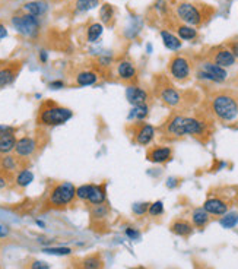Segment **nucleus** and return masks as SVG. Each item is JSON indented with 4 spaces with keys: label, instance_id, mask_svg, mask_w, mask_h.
<instances>
[{
    "label": "nucleus",
    "instance_id": "obj_1",
    "mask_svg": "<svg viewBox=\"0 0 238 269\" xmlns=\"http://www.w3.org/2000/svg\"><path fill=\"white\" fill-rule=\"evenodd\" d=\"M209 114L224 124L238 122V95L233 91H217L208 101Z\"/></svg>",
    "mask_w": 238,
    "mask_h": 269
},
{
    "label": "nucleus",
    "instance_id": "obj_2",
    "mask_svg": "<svg viewBox=\"0 0 238 269\" xmlns=\"http://www.w3.org/2000/svg\"><path fill=\"white\" fill-rule=\"evenodd\" d=\"M152 89H154V95L165 107L174 110V113L181 111L190 104V98H187V95L181 89L176 88L167 78H157Z\"/></svg>",
    "mask_w": 238,
    "mask_h": 269
},
{
    "label": "nucleus",
    "instance_id": "obj_3",
    "mask_svg": "<svg viewBox=\"0 0 238 269\" xmlns=\"http://www.w3.org/2000/svg\"><path fill=\"white\" fill-rule=\"evenodd\" d=\"M72 116H73V113L70 108L61 107L53 101H45V103H42V105L38 111L37 122L40 126L53 127V126L64 124L67 120L72 119Z\"/></svg>",
    "mask_w": 238,
    "mask_h": 269
},
{
    "label": "nucleus",
    "instance_id": "obj_4",
    "mask_svg": "<svg viewBox=\"0 0 238 269\" xmlns=\"http://www.w3.org/2000/svg\"><path fill=\"white\" fill-rule=\"evenodd\" d=\"M186 138L184 133V114L173 113L159 127V139L162 142H176Z\"/></svg>",
    "mask_w": 238,
    "mask_h": 269
},
{
    "label": "nucleus",
    "instance_id": "obj_5",
    "mask_svg": "<svg viewBox=\"0 0 238 269\" xmlns=\"http://www.w3.org/2000/svg\"><path fill=\"white\" fill-rule=\"evenodd\" d=\"M126 130L132 142L140 146H149L157 136V129L145 120H135L129 123L126 126Z\"/></svg>",
    "mask_w": 238,
    "mask_h": 269
},
{
    "label": "nucleus",
    "instance_id": "obj_6",
    "mask_svg": "<svg viewBox=\"0 0 238 269\" xmlns=\"http://www.w3.org/2000/svg\"><path fill=\"white\" fill-rule=\"evenodd\" d=\"M193 63L184 54H174L168 62V75L173 81L184 83L192 78Z\"/></svg>",
    "mask_w": 238,
    "mask_h": 269
},
{
    "label": "nucleus",
    "instance_id": "obj_7",
    "mask_svg": "<svg viewBox=\"0 0 238 269\" xmlns=\"http://www.w3.org/2000/svg\"><path fill=\"white\" fill-rule=\"evenodd\" d=\"M76 198V187L70 182H61L53 186V189L48 193L47 204L53 208H63L66 205H70L73 199Z\"/></svg>",
    "mask_w": 238,
    "mask_h": 269
},
{
    "label": "nucleus",
    "instance_id": "obj_8",
    "mask_svg": "<svg viewBox=\"0 0 238 269\" xmlns=\"http://www.w3.org/2000/svg\"><path fill=\"white\" fill-rule=\"evenodd\" d=\"M176 15L181 23L190 25V26H200L205 22V12L202 7H199L195 3L190 1H180L176 6Z\"/></svg>",
    "mask_w": 238,
    "mask_h": 269
},
{
    "label": "nucleus",
    "instance_id": "obj_9",
    "mask_svg": "<svg viewBox=\"0 0 238 269\" xmlns=\"http://www.w3.org/2000/svg\"><path fill=\"white\" fill-rule=\"evenodd\" d=\"M184 133L205 142L212 133L211 123L200 116H184Z\"/></svg>",
    "mask_w": 238,
    "mask_h": 269
},
{
    "label": "nucleus",
    "instance_id": "obj_10",
    "mask_svg": "<svg viewBox=\"0 0 238 269\" xmlns=\"http://www.w3.org/2000/svg\"><path fill=\"white\" fill-rule=\"evenodd\" d=\"M196 76H198V79L205 81V82L222 83L228 79V72L225 67H221L211 60H205L200 63Z\"/></svg>",
    "mask_w": 238,
    "mask_h": 269
},
{
    "label": "nucleus",
    "instance_id": "obj_11",
    "mask_svg": "<svg viewBox=\"0 0 238 269\" xmlns=\"http://www.w3.org/2000/svg\"><path fill=\"white\" fill-rule=\"evenodd\" d=\"M12 25L19 34L25 37H35L40 31V19L29 13L15 15L12 18Z\"/></svg>",
    "mask_w": 238,
    "mask_h": 269
},
{
    "label": "nucleus",
    "instance_id": "obj_12",
    "mask_svg": "<svg viewBox=\"0 0 238 269\" xmlns=\"http://www.w3.org/2000/svg\"><path fill=\"white\" fill-rule=\"evenodd\" d=\"M116 76L126 85H135L138 81V69L129 59H121L116 64Z\"/></svg>",
    "mask_w": 238,
    "mask_h": 269
},
{
    "label": "nucleus",
    "instance_id": "obj_13",
    "mask_svg": "<svg viewBox=\"0 0 238 269\" xmlns=\"http://www.w3.org/2000/svg\"><path fill=\"white\" fill-rule=\"evenodd\" d=\"M173 148L168 145H152L146 151V160L152 164H167L173 160Z\"/></svg>",
    "mask_w": 238,
    "mask_h": 269
},
{
    "label": "nucleus",
    "instance_id": "obj_14",
    "mask_svg": "<svg viewBox=\"0 0 238 269\" xmlns=\"http://www.w3.org/2000/svg\"><path fill=\"white\" fill-rule=\"evenodd\" d=\"M208 60L214 62L215 64L221 66V67H231L236 64L237 57L233 54V51L228 47H215L209 51L208 54Z\"/></svg>",
    "mask_w": 238,
    "mask_h": 269
},
{
    "label": "nucleus",
    "instance_id": "obj_15",
    "mask_svg": "<svg viewBox=\"0 0 238 269\" xmlns=\"http://www.w3.org/2000/svg\"><path fill=\"white\" fill-rule=\"evenodd\" d=\"M230 207H231V202L228 199H225L222 196H211L205 201L202 208L211 215L222 217L230 211Z\"/></svg>",
    "mask_w": 238,
    "mask_h": 269
},
{
    "label": "nucleus",
    "instance_id": "obj_16",
    "mask_svg": "<svg viewBox=\"0 0 238 269\" xmlns=\"http://www.w3.org/2000/svg\"><path fill=\"white\" fill-rule=\"evenodd\" d=\"M126 97L133 107H138V105H148L151 94L145 88H140L135 83V85H127Z\"/></svg>",
    "mask_w": 238,
    "mask_h": 269
},
{
    "label": "nucleus",
    "instance_id": "obj_17",
    "mask_svg": "<svg viewBox=\"0 0 238 269\" xmlns=\"http://www.w3.org/2000/svg\"><path fill=\"white\" fill-rule=\"evenodd\" d=\"M37 151V141L31 136H22L20 139L16 141V146H15V154L18 158L25 160L34 155V152Z\"/></svg>",
    "mask_w": 238,
    "mask_h": 269
},
{
    "label": "nucleus",
    "instance_id": "obj_18",
    "mask_svg": "<svg viewBox=\"0 0 238 269\" xmlns=\"http://www.w3.org/2000/svg\"><path fill=\"white\" fill-rule=\"evenodd\" d=\"M19 70H20V63L19 62L9 63V64L0 67V89L10 85L16 79V75L19 73Z\"/></svg>",
    "mask_w": 238,
    "mask_h": 269
},
{
    "label": "nucleus",
    "instance_id": "obj_19",
    "mask_svg": "<svg viewBox=\"0 0 238 269\" xmlns=\"http://www.w3.org/2000/svg\"><path fill=\"white\" fill-rule=\"evenodd\" d=\"M193 230H195L193 224L190 221H187V220H183V218H177V220H174L170 224V231L173 234L178 236V237H184L186 239V237H189L193 233Z\"/></svg>",
    "mask_w": 238,
    "mask_h": 269
},
{
    "label": "nucleus",
    "instance_id": "obj_20",
    "mask_svg": "<svg viewBox=\"0 0 238 269\" xmlns=\"http://www.w3.org/2000/svg\"><path fill=\"white\" fill-rule=\"evenodd\" d=\"M86 202L91 204L92 207L107 204V186H105V183H102V185L92 183V189H91V193H89V198Z\"/></svg>",
    "mask_w": 238,
    "mask_h": 269
},
{
    "label": "nucleus",
    "instance_id": "obj_21",
    "mask_svg": "<svg viewBox=\"0 0 238 269\" xmlns=\"http://www.w3.org/2000/svg\"><path fill=\"white\" fill-rule=\"evenodd\" d=\"M19 167H20V158H18V157H12L7 154V155H3L0 158V171L7 174V176L19 171Z\"/></svg>",
    "mask_w": 238,
    "mask_h": 269
},
{
    "label": "nucleus",
    "instance_id": "obj_22",
    "mask_svg": "<svg viewBox=\"0 0 238 269\" xmlns=\"http://www.w3.org/2000/svg\"><path fill=\"white\" fill-rule=\"evenodd\" d=\"M159 35H161V38H162V42H164V45L168 48V50H171V51H178L180 48H181V45H183V41L176 35V34H173L171 31H167V29H161V32H159Z\"/></svg>",
    "mask_w": 238,
    "mask_h": 269
},
{
    "label": "nucleus",
    "instance_id": "obj_23",
    "mask_svg": "<svg viewBox=\"0 0 238 269\" xmlns=\"http://www.w3.org/2000/svg\"><path fill=\"white\" fill-rule=\"evenodd\" d=\"M176 32H177V37L181 41H193L199 37L198 29L195 26H190V25H186V23H177L176 25Z\"/></svg>",
    "mask_w": 238,
    "mask_h": 269
},
{
    "label": "nucleus",
    "instance_id": "obj_24",
    "mask_svg": "<svg viewBox=\"0 0 238 269\" xmlns=\"http://www.w3.org/2000/svg\"><path fill=\"white\" fill-rule=\"evenodd\" d=\"M211 223V214H208L203 208H196L192 212V224L196 228H205Z\"/></svg>",
    "mask_w": 238,
    "mask_h": 269
},
{
    "label": "nucleus",
    "instance_id": "obj_25",
    "mask_svg": "<svg viewBox=\"0 0 238 269\" xmlns=\"http://www.w3.org/2000/svg\"><path fill=\"white\" fill-rule=\"evenodd\" d=\"M79 269H104V259L99 253L89 255L80 261Z\"/></svg>",
    "mask_w": 238,
    "mask_h": 269
},
{
    "label": "nucleus",
    "instance_id": "obj_26",
    "mask_svg": "<svg viewBox=\"0 0 238 269\" xmlns=\"http://www.w3.org/2000/svg\"><path fill=\"white\" fill-rule=\"evenodd\" d=\"M98 81V73L94 72V70H82L76 75V85L79 86H91V85H95Z\"/></svg>",
    "mask_w": 238,
    "mask_h": 269
},
{
    "label": "nucleus",
    "instance_id": "obj_27",
    "mask_svg": "<svg viewBox=\"0 0 238 269\" xmlns=\"http://www.w3.org/2000/svg\"><path fill=\"white\" fill-rule=\"evenodd\" d=\"M47 3L45 1H41V0H35V1H28L23 4V10L25 13H29V15H34V16H42L45 12H47Z\"/></svg>",
    "mask_w": 238,
    "mask_h": 269
},
{
    "label": "nucleus",
    "instance_id": "obj_28",
    "mask_svg": "<svg viewBox=\"0 0 238 269\" xmlns=\"http://www.w3.org/2000/svg\"><path fill=\"white\" fill-rule=\"evenodd\" d=\"M16 136L15 133H7L0 136V155H7L12 151H15L16 146Z\"/></svg>",
    "mask_w": 238,
    "mask_h": 269
},
{
    "label": "nucleus",
    "instance_id": "obj_29",
    "mask_svg": "<svg viewBox=\"0 0 238 269\" xmlns=\"http://www.w3.org/2000/svg\"><path fill=\"white\" fill-rule=\"evenodd\" d=\"M114 16H116V10L113 7V4L110 3H104L99 9V19L102 25H111L114 22Z\"/></svg>",
    "mask_w": 238,
    "mask_h": 269
},
{
    "label": "nucleus",
    "instance_id": "obj_30",
    "mask_svg": "<svg viewBox=\"0 0 238 269\" xmlns=\"http://www.w3.org/2000/svg\"><path fill=\"white\" fill-rule=\"evenodd\" d=\"M104 32V25L101 22H94L86 29V41L88 42H97Z\"/></svg>",
    "mask_w": 238,
    "mask_h": 269
},
{
    "label": "nucleus",
    "instance_id": "obj_31",
    "mask_svg": "<svg viewBox=\"0 0 238 269\" xmlns=\"http://www.w3.org/2000/svg\"><path fill=\"white\" fill-rule=\"evenodd\" d=\"M32 180H34V174H32V171L28 170L26 167L20 168V170L18 171L16 177H15L16 186H19V187H26V186H29V185L32 183Z\"/></svg>",
    "mask_w": 238,
    "mask_h": 269
},
{
    "label": "nucleus",
    "instance_id": "obj_32",
    "mask_svg": "<svg viewBox=\"0 0 238 269\" xmlns=\"http://www.w3.org/2000/svg\"><path fill=\"white\" fill-rule=\"evenodd\" d=\"M110 215V207L107 204H102V205H94L92 209H91V217L92 220H105L107 217Z\"/></svg>",
    "mask_w": 238,
    "mask_h": 269
},
{
    "label": "nucleus",
    "instance_id": "obj_33",
    "mask_svg": "<svg viewBox=\"0 0 238 269\" xmlns=\"http://www.w3.org/2000/svg\"><path fill=\"white\" fill-rule=\"evenodd\" d=\"M101 0H76L75 3V10L82 13V12H88V10H92L95 9L98 4H99Z\"/></svg>",
    "mask_w": 238,
    "mask_h": 269
},
{
    "label": "nucleus",
    "instance_id": "obj_34",
    "mask_svg": "<svg viewBox=\"0 0 238 269\" xmlns=\"http://www.w3.org/2000/svg\"><path fill=\"white\" fill-rule=\"evenodd\" d=\"M219 224L224 228H234L238 224V212H227L219 220Z\"/></svg>",
    "mask_w": 238,
    "mask_h": 269
},
{
    "label": "nucleus",
    "instance_id": "obj_35",
    "mask_svg": "<svg viewBox=\"0 0 238 269\" xmlns=\"http://www.w3.org/2000/svg\"><path fill=\"white\" fill-rule=\"evenodd\" d=\"M42 252L54 256H69L72 253V249L70 248H44Z\"/></svg>",
    "mask_w": 238,
    "mask_h": 269
},
{
    "label": "nucleus",
    "instance_id": "obj_36",
    "mask_svg": "<svg viewBox=\"0 0 238 269\" xmlns=\"http://www.w3.org/2000/svg\"><path fill=\"white\" fill-rule=\"evenodd\" d=\"M149 116V105H138L133 108L132 117L135 120H145Z\"/></svg>",
    "mask_w": 238,
    "mask_h": 269
},
{
    "label": "nucleus",
    "instance_id": "obj_37",
    "mask_svg": "<svg viewBox=\"0 0 238 269\" xmlns=\"http://www.w3.org/2000/svg\"><path fill=\"white\" fill-rule=\"evenodd\" d=\"M91 189H92V183H89V185H82V186L76 187V198H78L79 201H85V202H86L88 198H89Z\"/></svg>",
    "mask_w": 238,
    "mask_h": 269
},
{
    "label": "nucleus",
    "instance_id": "obj_38",
    "mask_svg": "<svg viewBox=\"0 0 238 269\" xmlns=\"http://www.w3.org/2000/svg\"><path fill=\"white\" fill-rule=\"evenodd\" d=\"M148 214L151 217H159V215H162L164 214V204H162V201H157V202L151 204L149 205V209H148Z\"/></svg>",
    "mask_w": 238,
    "mask_h": 269
},
{
    "label": "nucleus",
    "instance_id": "obj_39",
    "mask_svg": "<svg viewBox=\"0 0 238 269\" xmlns=\"http://www.w3.org/2000/svg\"><path fill=\"white\" fill-rule=\"evenodd\" d=\"M149 202H140V204H135L133 205V212L139 217H145L148 214V209H149Z\"/></svg>",
    "mask_w": 238,
    "mask_h": 269
},
{
    "label": "nucleus",
    "instance_id": "obj_40",
    "mask_svg": "<svg viewBox=\"0 0 238 269\" xmlns=\"http://www.w3.org/2000/svg\"><path fill=\"white\" fill-rule=\"evenodd\" d=\"M124 234H126V236H127L130 240H138V239L140 237V233H139L136 228H133V227H129V228H126Z\"/></svg>",
    "mask_w": 238,
    "mask_h": 269
},
{
    "label": "nucleus",
    "instance_id": "obj_41",
    "mask_svg": "<svg viewBox=\"0 0 238 269\" xmlns=\"http://www.w3.org/2000/svg\"><path fill=\"white\" fill-rule=\"evenodd\" d=\"M31 269H50V265L44 261H35V262H32Z\"/></svg>",
    "mask_w": 238,
    "mask_h": 269
},
{
    "label": "nucleus",
    "instance_id": "obj_42",
    "mask_svg": "<svg viewBox=\"0 0 238 269\" xmlns=\"http://www.w3.org/2000/svg\"><path fill=\"white\" fill-rule=\"evenodd\" d=\"M48 86L51 89H61V88H64V82L63 81H53L48 83Z\"/></svg>",
    "mask_w": 238,
    "mask_h": 269
},
{
    "label": "nucleus",
    "instance_id": "obj_43",
    "mask_svg": "<svg viewBox=\"0 0 238 269\" xmlns=\"http://www.w3.org/2000/svg\"><path fill=\"white\" fill-rule=\"evenodd\" d=\"M7 133H15V129L10 127V126H3V124H0V136L7 135Z\"/></svg>",
    "mask_w": 238,
    "mask_h": 269
},
{
    "label": "nucleus",
    "instance_id": "obj_44",
    "mask_svg": "<svg viewBox=\"0 0 238 269\" xmlns=\"http://www.w3.org/2000/svg\"><path fill=\"white\" fill-rule=\"evenodd\" d=\"M7 183H9V176H7V174H1V173H0V190H1V189H4V187L7 186Z\"/></svg>",
    "mask_w": 238,
    "mask_h": 269
},
{
    "label": "nucleus",
    "instance_id": "obj_45",
    "mask_svg": "<svg viewBox=\"0 0 238 269\" xmlns=\"http://www.w3.org/2000/svg\"><path fill=\"white\" fill-rule=\"evenodd\" d=\"M9 233H10V230H9V227H7V226H0V239L7 237V236H9Z\"/></svg>",
    "mask_w": 238,
    "mask_h": 269
},
{
    "label": "nucleus",
    "instance_id": "obj_46",
    "mask_svg": "<svg viewBox=\"0 0 238 269\" xmlns=\"http://www.w3.org/2000/svg\"><path fill=\"white\" fill-rule=\"evenodd\" d=\"M228 48L233 51V54L236 56L238 59V41H234V42H231L230 45H228Z\"/></svg>",
    "mask_w": 238,
    "mask_h": 269
},
{
    "label": "nucleus",
    "instance_id": "obj_47",
    "mask_svg": "<svg viewBox=\"0 0 238 269\" xmlns=\"http://www.w3.org/2000/svg\"><path fill=\"white\" fill-rule=\"evenodd\" d=\"M6 37H7V29L3 23H0V40H3Z\"/></svg>",
    "mask_w": 238,
    "mask_h": 269
},
{
    "label": "nucleus",
    "instance_id": "obj_48",
    "mask_svg": "<svg viewBox=\"0 0 238 269\" xmlns=\"http://www.w3.org/2000/svg\"><path fill=\"white\" fill-rule=\"evenodd\" d=\"M40 60H41L42 63H45V62H47V51H44V50H41V51H40Z\"/></svg>",
    "mask_w": 238,
    "mask_h": 269
},
{
    "label": "nucleus",
    "instance_id": "obj_49",
    "mask_svg": "<svg viewBox=\"0 0 238 269\" xmlns=\"http://www.w3.org/2000/svg\"><path fill=\"white\" fill-rule=\"evenodd\" d=\"M195 269H209L206 265L203 264H195Z\"/></svg>",
    "mask_w": 238,
    "mask_h": 269
},
{
    "label": "nucleus",
    "instance_id": "obj_50",
    "mask_svg": "<svg viewBox=\"0 0 238 269\" xmlns=\"http://www.w3.org/2000/svg\"><path fill=\"white\" fill-rule=\"evenodd\" d=\"M37 226H38V227H44L45 224H44L42 221H40V220H37Z\"/></svg>",
    "mask_w": 238,
    "mask_h": 269
},
{
    "label": "nucleus",
    "instance_id": "obj_51",
    "mask_svg": "<svg viewBox=\"0 0 238 269\" xmlns=\"http://www.w3.org/2000/svg\"><path fill=\"white\" fill-rule=\"evenodd\" d=\"M132 269H145V268H142V267H138V268H132Z\"/></svg>",
    "mask_w": 238,
    "mask_h": 269
}]
</instances>
